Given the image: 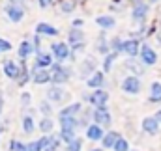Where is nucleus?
Instances as JSON below:
<instances>
[{
	"instance_id": "obj_37",
	"label": "nucleus",
	"mask_w": 161,
	"mask_h": 151,
	"mask_svg": "<svg viewBox=\"0 0 161 151\" xmlns=\"http://www.w3.org/2000/svg\"><path fill=\"white\" fill-rule=\"evenodd\" d=\"M80 148H82V140H80V138H75L73 142L68 144L66 151H80Z\"/></svg>"
},
{
	"instance_id": "obj_1",
	"label": "nucleus",
	"mask_w": 161,
	"mask_h": 151,
	"mask_svg": "<svg viewBox=\"0 0 161 151\" xmlns=\"http://www.w3.org/2000/svg\"><path fill=\"white\" fill-rule=\"evenodd\" d=\"M51 54L58 64H64L66 60H71V47L66 41H53L51 43Z\"/></svg>"
},
{
	"instance_id": "obj_31",
	"label": "nucleus",
	"mask_w": 161,
	"mask_h": 151,
	"mask_svg": "<svg viewBox=\"0 0 161 151\" xmlns=\"http://www.w3.org/2000/svg\"><path fill=\"white\" fill-rule=\"evenodd\" d=\"M23 131H25L26 134H32V133L36 131V123H34V117H32L30 114H26V116L23 117Z\"/></svg>"
},
{
	"instance_id": "obj_43",
	"label": "nucleus",
	"mask_w": 161,
	"mask_h": 151,
	"mask_svg": "<svg viewBox=\"0 0 161 151\" xmlns=\"http://www.w3.org/2000/svg\"><path fill=\"white\" fill-rule=\"evenodd\" d=\"M2 107H4V99H2V95H0V114H2Z\"/></svg>"
},
{
	"instance_id": "obj_22",
	"label": "nucleus",
	"mask_w": 161,
	"mask_h": 151,
	"mask_svg": "<svg viewBox=\"0 0 161 151\" xmlns=\"http://www.w3.org/2000/svg\"><path fill=\"white\" fill-rule=\"evenodd\" d=\"M96 24H97L103 32H107V30H111V28L116 26V19H114L113 15H97V17H96Z\"/></svg>"
},
{
	"instance_id": "obj_6",
	"label": "nucleus",
	"mask_w": 161,
	"mask_h": 151,
	"mask_svg": "<svg viewBox=\"0 0 161 151\" xmlns=\"http://www.w3.org/2000/svg\"><path fill=\"white\" fill-rule=\"evenodd\" d=\"M86 101L94 108H103L109 103V91L107 90H94L90 95H86Z\"/></svg>"
},
{
	"instance_id": "obj_27",
	"label": "nucleus",
	"mask_w": 161,
	"mask_h": 151,
	"mask_svg": "<svg viewBox=\"0 0 161 151\" xmlns=\"http://www.w3.org/2000/svg\"><path fill=\"white\" fill-rule=\"evenodd\" d=\"M38 129L41 131L43 136H49L53 133V129H54V121L51 117H41V121L38 123Z\"/></svg>"
},
{
	"instance_id": "obj_46",
	"label": "nucleus",
	"mask_w": 161,
	"mask_h": 151,
	"mask_svg": "<svg viewBox=\"0 0 161 151\" xmlns=\"http://www.w3.org/2000/svg\"><path fill=\"white\" fill-rule=\"evenodd\" d=\"M0 133H2V129H0Z\"/></svg>"
},
{
	"instance_id": "obj_47",
	"label": "nucleus",
	"mask_w": 161,
	"mask_h": 151,
	"mask_svg": "<svg viewBox=\"0 0 161 151\" xmlns=\"http://www.w3.org/2000/svg\"><path fill=\"white\" fill-rule=\"evenodd\" d=\"M11 2H15V0H11Z\"/></svg>"
},
{
	"instance_id": "obj_9",
	"label": "nucleus",
	"mask_w": 161,
	"mask_h": 151,
	"mask_svg": "<svg viewBox=\"0 0 161 151\" xmlns=\"http://www.w3.org/2000/svg\"><path fill=\"white\" fill-rule=\"evenodd\" d=\"M141 41L137 38H129V39H124L122 41V52L127 56V58H137L139 52H141Z\"/></svg>"
},
{
	"instance_id": "obj_23",
	"label": "nucleus",
	"mask_w": 161,
	"mask_h": 151,
	"mask_svg": "<svg viewBox=\"0 0 161 151\" xmlns=\"http://www.w3.org/2000/svg\"><path fill=\"white\" fill-rule=\"evenodd\" d=\"M129 71H131V75H135V76H141L144 71H146V65H142V62L139 60H135V58H127V62L124 64Z\"/></svg>"
},
{
	"instance_id": "obj_36",
	"label": "nucleus",
	"mask_w": 161,
	"mask_h": 151,
	"mask_svg": "<svg viewBox=\"0 0 161 151\" xmlns=\"http://www.w3.org/2000/svg\"><path fill=\"white\" fill-rule=\"evenodd\" d=\"M58 146H60V138L51 136V142L47 144V148H45L43 151H58Z\"/></svg>"
},
{
	"instance_id": "obj_2",
	"label": "nucleus",
	"mask_w": 161,
	"mask_h": 151,
	"mask_svg": "<svg viewBox=\"0 0 161 151\" xmlns=\"http://www.w3.org/2000/svg\"><path fill=\"white\" fill-rule=\"evenodd\" d=\"M51 75H53V84H54V86H62V84H66V82L69 80L71 69L66 67L64 64L54 62V64L51 65Z\"/></svg>"
},
{
	"instance_id": "obj_15",
	"label": "nucleus",
	"mask_w": 161,
	"mask_h": 151,
	"mask_svg": "<svg viewBox=\"0 0 161 151\" xmlns=\"http://www.w3.org/2000/svg\"><path fill=\"white\" fill-rule=\"evenodd\" d=\"M32 82L43 86V84H51L53 82V75H51V69H32Z\"/></svg>"
},
{
	"instance_id": "obj_11",
	"label": "nucleus",
	"mask_w": 161,
	"mask_h": 151,
	"mask_svg": "<svg viewBox=\"0 0 161 151\" xmlns=\"http://www.w3.org/2000/svg\"><path fill=\"white\" fill-rule=\"evenodd\" d=\"M54 64V58L51 52H36V60H34V67L32 69H51V65Z\"/></svg>"
},
{
	"instance_id": "obj_39",
	"label": "nucleus",
	"mask_w": 161,
	"mask_h": 151,
	"mask_svg": "<svg viewBox=\"0 0 161 151\" xmlns=\"http://www.w3.org/2000/svg\"><path fill=\"white\" fill-rule=\"evenodd\" d=\"M30 101H32L30 93H28V91H23V93H21V103H23V105L26 107V105H30Z\"/></svg>"
},
{
	"instance_id": "obj_38",
	"label": "nucleus",
	"mask_w": 161,
	"mask_h": 151,
	"mask_svg": "<svg viewBox=\"0 0 161 151\" xmlns=\"http://www.w3.org/2000/svg\"><path fill=\"white\" fill-rule=\"evenodd\" d=\"M11 50V43L8 41V39L0 38V54H4V52H9Z\"/></svg>"
},
{
	"instance_id": "obj_16",
	"label": "nucleus",
	"mask_w": 161,
	"mask_h": 151,
	"mask_svg": "<svg viewBox=\"0 0 161 151\" xmlns=\"http://www.w3.org/2000/svg\"><path fill=\"white\" fill-rule=\"evenodd\" d=\"M66 99V91H64V88L62 86H49V90H47V101L49 103H62Z\"/></svg>"
},
{
	"instance_id": "obj_5",
	"label": "nucleus",
	"mask_w": 161,
	"mask_h": 151,
	"mask_svg": "<svg viewBox=\"0 0 161 151\" xmlns=\"http://www.w3.org/2000/svg\"><path fill=\"white\" fill-rule=\"evenodd\" d=\"M139 60L142 62V65L152 67V65L158 64V52H156L148 43H142V45H141V52H139Z\"/></svg>"
},
{
	"instance_id": "obj_32",
	"label": "nucleus",
	"mask_w": 161,
	"mask_h": 151,
	"mask_svg": "<svg viewBox=\"0 0 161 151\" xmlns=\"http://www.w3.org/2000/svg\"><path fill=\"white\" fill-rule=\"evenodd\" d=\"M62 142H66V146L69 144V142H73L77 136H75V131H68V129H60V136H58Z\"/></svg>"
},
{
	"instance_id": "obj_34",
	"label": "nucleus",
	"mask_w": 161,
	"mask_h": 151,
	"mask_svg": "<svg viewBox=\"0 0 161 151\" xmlns=\"http://www.w3.org/2000/svg\"><path fill=\"white\" fill-rule=\"evenodd\" d=\"M40 112L43 114V117H51V114H53V108H51V103L49 101H41V105H40Z\"/></svg>"
},
{
	"instance_id": "obj_18",
	"label": "nucleus",
	"mask_w": 161,
	"mask_h": 151,
	"mask_svg": "<svg viewBox=\"0 0 161 151\" xmlns=\"http://www.w3.org/2000/svg\"><path fill=\"white\" fill-rule=\"evenodd\" d=\"M96 50L105 58L107 54H111V45H109V38H107V34L105 32H101L99 36H97V39H96Z\"/></svg>"
},
{
	"instance_id": "obj_19",
	"label": "nucleus",
	"mask_w": 161,
	"mask_h": 151,
	"mask_svg": "<svg viewBox=\"0 0 161 151\" xmlns=\"http://www.w3.org/2000/svg\"><path fill=\"white\" fill-rule=\"evenodd\" d=\"M82 112V103H71V105H68L66 108H62L60 112H58V119L60 117H77L79 114Z\"/></svg>"
},
{
	"instance_id": "obj_21",
	"label": "nucleus",
	"mask_w": 161,
	"mask_h": 151,
	"mask_svg": "<svg viewBox=\"0 0 161 151\" xmlns=\"http://www.w3.org/2000/svg\"><path fill=\"white\" fill-rule=\"evenodd\" d=\"M36 36H45V38H54L58 36V28L49 24V23H38L36 24Z\"/></svg>"
},
{
	"instance_id": "obj_33",
	"label": "nucleus",
	"mask_w": 161,
	"mask_h": 151,
	"mask_svg": "<svg viewBox=\"0 0 161 151\" xmlns=\"http://www.w3.org/2000/svg\"><path fill=\"white\" fill-rule=\"evenodd\" d=\"M113 149H114V151H129V142H127L125 138H122V136H120Z\"/></svg>"
},
{
	"instance_id": "obj_12",
	"label": "nucleus",
	"mask_w": 161,
	"mask_h": 151,
	"mask_svg": "<svg viewBox=\"0 0 161 151\" xmlns=\"http://www.w3.org/2000/svg\"><path fill=\"white\" fill-rule=\"evenodd\" d=\"M96 65H97V62H96L92 56H90V58H84V60L80 62L79 71H77V73H79L80 78H84V80H86L88 76H92L96 71H97V69H96Z\"/></svg>"
},
{
	"instance_id": "obj_7",
	"label": "nucleus",
	"mask_w": 161,
	"mask_h": 151,
	"mask_svg": "<svg viewBox=\"0 0 161 151\" xmlns=\"http://www.w3.org/2000/svg\"><path fill=\"white\" fill-rule=\"evenodd\" d=\"M92 119H94L96 125H99V127H103V129L111 127V123H113V116H111V112H109L107 107H103V108H94V110H92Z\"/></svg>"
},
{
	"instance_id": "obj_8",
	"label": "nucleus",
	"mask_w": 161,
	"mask_h": 151,
	"mask_svg": "<svg viewBox=\"0 0 161 151\" xmlns=\"http://www.w3.org/2000/svg\"><path fill=\"white\" fill-rule=\"evenodd\" d=\"M4 13L8 15V19L11 23H21L23 17H25V8L23 4H17V2H11L8 6H4Z\"/></svg>"
},
{
	"instance_id": "obj_35",
	"label": "nucleus",
	"mask_w": 161,
	"mask_h": 151,
	"mask_svg": "<svg viewBox=\"0 0 161 151\" xmlns=\"http://www.w3.org/2000/svg\"><path fill=\"white\" fill-rule=\"evenodd\" d=\"M9 149L11 151H28L26 149V144H23V142H19V140H11V142H9Z\"/></svg>"
},
{
	"instance_id": "obj_3",
	"label": "nucleus",
	"mask_w": 161,
	"mask_h": 151,
	"mask_svg": "<svg viewBox=\"0 0 161 151\" xmlns=\"http://www.w3.org/2000/svg\"><path fill=\"white\" fill-rule=\"evenodd\" d=\"M120 88H122V91L127 93V95H137V93H141V90H142V80H141V76L127 75L122 80Z\"/></svg>"
},
{
	"instance_id": "obj_28",
	"label": "nucleus",
	"mask_w": 161,
	"mask_h": 151,
	"mask_svg": "<svg viewBox=\"0 0 161 151\" xmlns=\"http://www.w3.org/2000/svg\"><path fill=\"white\" fill-rule=\"evenodd\" d=\"M60 129H68V131H77L79 127V117H60Z\"/></svg>"
},
{
	"instance_id": "obj_29",
	"label": "nucleus",
	"mask_w": 161,
	"mask_h": 151,
	"mask_svg": "<svg viewBox=\"0 0 161 151\" xmlns=\"http://www.w3.org/2000/svg\"><path fill=\"white\" fill-rule=\"evenodd\" d=\"M116 58H118V54H116V52H111V54H107V56L103 58V69H101V71H103L105 75L113 71V64H114V60H116Z\"/></svg>"
},
{
	"instance_id": "obj_26",
	"label": "nucleus",
	"mask_w": 161,
	"mask_h": 151,
	"mask_svg": "<svg viewBox=\"0 0 161 151\" xmlns=\"http://www.w3.org/2000/svg\"><path fill=\"white\" fill-rule=\"evenodd\" d=\"M51 142V136H41L40 140H34V142H30L28 146H26V149L28 151H43L47 148V144Z\"/></svg>"
},
{
	"instance_id": "obj_24",
	"label": "nucleus",
	"mask_w": 161,
	"mask_h": 151,
	"mask_svg": "<svg viewBox=\"0 0 161 151\" xmlns=\"http://www.w3.org/2000/svg\"><path fill=\"white\" fill-rule=\"evenodd\" d=\"M148 101H150V103H161V82L159 80H154V82L150 84Z\"/></svg>"
},
{
	"instance_id": "obj_30",
	"label": "nucleus",
	"mask_w": 161,
	"mask_h": 151,
	"mask_svg": "<svg viewBox=\"0 0 161 151\" xmlns=\"http://www.w3.org/2000/svg\"><path fill=\"white\" fill-rule=\"evenodd\" d=\"M58 8L62 13H73L77 8V0H58Z\"/></svg>"
},
{
	"instance_id": "obj_45",
	"label": "nucleus",
	"mask_w": 161,
	"mask_h": 151,
	"mask_svg": "<svg viewBox=\"0 0 161 151\" xmlns=\"http://www.w3.org/2000/svg\"><path fill=\"white\" fill-rule=\"evenodd\" d=\"M156 2H159V0H148V4H156Z\"/></svg>"
},
{
	"instance_id": "obj_20",
	"label": "nucleus",
	"mask_w": 161,
	"mask_h": 151,
	"mask_svg": "<svg viewBox=\"0 0 161 151\" xmlns=\"http://www.w3.org/2000/svg\"><path fill=\"white\" fill-rule=\"evenodd\" d=\"M103 136H105L103 127H99V125H96V123H92V125L86 127V138H88L90 142H101Z\"/></svg>"
},
{
	"instance_id": "obj_40",
	"label": "nucleus",
	"mask_w": 161,
	"mask_h": 151,
	"mask_svg": "<svg viewBox=\"0 0 161 151\" xmlns=\"http://www.w3.org/2000/svg\"><path fill=\"white\" fill-rule=\"evenodd\" d=\"M53 2H54V0H38V6H40L41 9H45V8H49Z\"/></svg>"
},
{
	"instance_id": "obj_17",
	"label": "nucleus",
	"mask_w": 161,
	"mask_h": 151,
	"mask_svg": "<svg viewBox=\"0 0 161 151\" xmlns=\"http://www.w3.org/2000/svg\"><path fill=\"white\" fill-rule=\"evenodd\" d=\"M84 82H86V86L92 88V90H103V86H105L107 80H105V73H103V71H96L92 76H88Z\"/></svg>"
},
{
	"instance_id": "obj_42",
	"label": "nucleus",
	"mask_w": 161,
	"mask_h": 151,
	"mask_svg": "<svg viewBox=\"0 0 161 151\" xmlns=\"http://www.w3.org/2000/svg\"><path fill=\"white\" fill-rule=\"evenodd\" d=\"M154 117H156V119H158V121L161 123V108L158 110V112H156V116H154Z\"/></svg>"
},
{
	"instance_id": "obj_13",
	"label": "nucleus",
	"mask_w": 161,
	"mask_h": 151,
	"mask_svg": "<svg viewBox=\"0 0 161 151\" xmlns=\"http://www.w3.org/2000/svg\"><path fill=\"white\" fill-rule=\"evenodd\" d=\"M159 127H161V123L154 117V116H146V117L141 121V129H142L146 134H150V136H156V134L159 133Z\"/></svg>"
},
{
	"instance_id": "obj_4",
	"label": "nucleus",
	"mask_w": 161,
	"mask_h": 151,
	"mask_svg": "<svg viewBox=\"0 0 161 151\" xmlns=\"http://www.w3.org/2000/svg\"><path fill=\"white\" fill-rule=\"evenodd\" d=\"M148 13H150V4H148L146 0L133 4V8H131V19H133L137 24H144Z\"/></svg>"
},
{
	"instance_id": "obj_14",
	"label": "nucleus",
	"mask_w": 161,
	"mask_h": 151,
	"mask_svg": "<svg viewBox=\"0 0 161 151\" xmlns=\"http://www.w3.org/2000/svg\"><path fill=\"white\" fill-rule=\"evenodd\" d=\"M32 54H36V47H34V43H32L30 39L21 41V43H19V47H17V56L21 58V62L28 60Z\"/></svg>"
},
{
	"instance_id": "obj_41",
	"label": "nucleus",
	"mask_w": 161,
	"mask_h": 151,
	"mask_svg": "<svg viewBox=\"0 0 161 151\" xmlns=\"http://www.w3.org/2000/svg\"><path fill=\"white\" fill-rule=\"evenodd\" d=\"M82 24H84V21L82 19H75V21H71V28H82Z\"/></svg>"
},
{
	"instance_id": "obj_25",
	"label": "nucleus",
	"mask_w": 161,
	"mask_h": 151,
	"mask_svg": "<svg viewBox=\"0 0 161 151\" xmlns=\"http://www.w3.org/2000/svg\"><path fill=\"white\" fill-rule=\"evenodd\" d=\"M118 138H120V134H118L116 131H109V133H105V136H103V140H101L103 149H113L114 144L118 142Z\"/></svg>"
},
{
	"instance_id": "obj_44",
	"label": "nucleus",
	"mask_w": 161,
	"mask_h": 151,
	"mask_svg": "<svg viewBox=\"0 0 161 151\" xmlns=\"http://www.w3.org/2000/svg\"><path fill=\"white\" fill-rule=\"evenodd\" d=\"M90 151H105L103 148H96V149H90Z\"/></svg>"
},
{
	"instance_id": "obj_10",
	"label": "nucleus",
	"mask_w": 161,
	"mask_h": 151,
	"mask_svg": "<svg viewBox=\"0 0 161 151\" xmlns=\"http://www.w3.org/2000/svg\"><path fill=\"white\" fill-rule=\"evenodd\" d=\"M2 71H4V75L8 76L9 80H19L23 67H21V64H17L15 60H6L4 65H2Z\"/></svg>"
}]
</instances>
